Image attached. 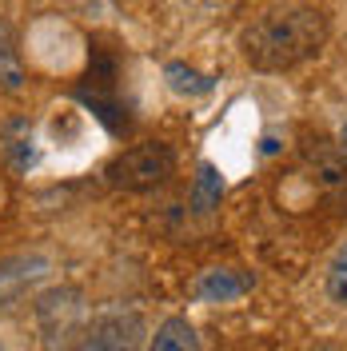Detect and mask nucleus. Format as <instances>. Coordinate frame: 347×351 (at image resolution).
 Wrapping results in <instances>:
<instances>
[{
	"label": "nucleus",
	"instance_id": "8",
	"mask_svg": "<svg viewBox=\"0 0 347 351\" xmlns=\"http://www.w3.org/2000/svg\"><path fill=\"white\" fill-rule=\"evenodd\" d=\"M243 280H236V276H232V271H204V276H200V287H195V291H200V295H204V300H219V304H224V300H236L239 291H243Z\"/></svg>",
	"mask_w": 347,
	"mask_h": 351
},
{
	"label": "nucleus",
	"instance_id": "4",
	"mask_svg": "<svg viewBox=\"0 0 347 351\" xmlns=\"http://www.w3.org/2000/svg\"><path fill=\"white\" fill-rule=\"evenodd\" d=\"M44 267H48V263H44L40 256H24V260L0 263V307H8L24 287L36 284V280L44 276Z\"/></svg>",
	"mask_w": 347,
	"mask_h": 351
},
{
	"label": "nucleus",
	"instance_id": "7",
	"mask_svg": "<svg viewBox=\"0 0 347 351\" xmlns=\"http://www.w3.org/2000/svg\"><path fill=\"white\" fill-rule=\"evenodd\" d=\"M224 196V180L212 164H204L200 172H195V184H192V208L195 212H212Z\"/></svg>",
	"mask_w": 347,
	"mask_h": 351
},
{
	"label": "nucleus",
	"instance_id": "11",
	"mask_svg": "<svg viewBox=\"0 0 347 351\" xmlns=\"http://www.w3.org/2000/svg\"><path fill=\"white\" fill-rule=\"evenodd\" d=\"M192 12H200V16H216V12H228L236 0H184Z\"/></svg>",
	"mask_w": 347,
	"mask_h": 351
},
{
	"label": "nucleus",
	"instance_id": "5",
	"mask_svg": "<svg viewBox=\"0 0 347 351\" xmlns=\"http://www.w3.org/2000/svg\"><path fill=\"white\" fill-rule=\"evenodd\" d=\"M24 84V64H21V48H16V32L12 24L0 21V88L16 92Z\"/></svg>",
	"mask_w": 347,
	"mask_h": 351
},
{
	"label": "nucleus",
	"instance_id": "3",
	"mask_svg": "<svg viewBox=\"0 0 347 351\" xmlns=\"http://www.w3.org/2000/svg\"><path fill=\"white\" fill-rule=\"evenodd\" d=\"M136 343H140L136 315H128V319L124 315H112L104 324H96L72 351H136Z\"/></svg>",
	"mask_w": 347,
	"mask_h": 351
},
{
	"label": "nucleus",
	"instance_id": "9",
	"mask_svg": "<svg viewBox=\"0 0 347 351\" xmlns=\"http://www.w3.org/2000/svg\"><path fill=\"white\" fill-rule=\"evenodd\" d=\"M168 84H172L176 92L200 96V92H208V88H212V80H208V76H200V72H192V68H184V64H168Z\"/></svg>",
	"mask_w": 347,
	"mask_h": 351
},
{
	"label": "nucleus",
	"instance_id": "2",
	"mask_svg": "<svg viewBox=\"0 0 347 351\" xmlns=\"http://www.w3.org/2000/svg\"><path fill=\"white\" fill-rule=\"evenodd\" d=\"M176 172V152L164 140H144L128 152H120L108 164V180L116 188H128V192H148L168 184V176Z\"/></svg>",
	"mask_w": 347,
	"mask_h": 351
},
{
	"label": "nucleus",
	"instance_id": "1",
	"mask_svg": "<svg viewBox=\"0 0 347 351\" xmlns=\"http://www.w3.org/2000/svg\"><path fill=\"white\" fill-rule=\"evenodd\" d=\"M327 40V21L315 8H276L252 21L239 36L248 64L260 72H287L311 60Z\"/></svg>",
	"mask_w": 347,
	"mask_h": 351
},
{
	"label": "nucleus",
	"instance_id": "12",
	"mask_svg": "<svg viewBox=\"0 0 347 351\" xmlns=\"http://www.w3.org/2000/svg\"><path fill=\"white\" fill-rule=\"evenodd\" d=\"M339 152L347 156V124H344V128H339Z\"/></svg>",
	"mask_w": 347,
	"mask_h": 351
},
{
	"label": "nucleus",
	"instance_id": "6",
	"mask_svg": "<svg viewBox=\"0 0 347 351\" xmlns=\"http://www.w3.org/2000/svg\"><path fill=\"white\" fill-rule=\"evenodd\" d=\"M152 351H200V339H195V328L188 319H164L152 335Z\"/></svg>",
	"mask_w": 347,
	"mask_h": 351
},
{
	"label": "nucleus",
	"instance_id": "10",
	"mask_svg": "<svg viewBox=\"0 0 347 351\" xmlns=\"http://www.w3.org/2000/svg\"><path fill=\"white\" fill-rule=\"evenodd\" d=\"M327 295H331L335 304L347 307V243L335 252V260L327 267Z\"/></svg>",
	"mask_w": 347,
	"mask_h": 351
}]
</instances>
